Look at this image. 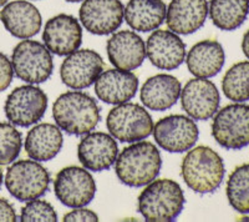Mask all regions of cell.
<instances>
[{"instance_id":"obj_1","label":"cell","mask_w":249,"mask_h":222,"mask_svg":"<svg viewBox=\"0 0 249 222\" xmlns=\"http://www.w3.org/2000/svg\"><path fill=\"white\" fill-rule=\"evenodd\" d=\"M162 166L160 150L150 141H137L122 150L115 163L117 179L128 187H142L159 176Z\"/></svg>"},{"instance_id":"obj_2","label":"cell","mask_w":249,"mask_h":222,"mask_svg":"<svg viewBox=\"0 0 249 222\" xmlns=\"http://www.w3.org/2000/svg\"><path fill=\"white\" fill-rule=\"evenodd\" d=\"M223 159L208 146H197L188 150L181 164V176L184 184L197 194H212L224 180Z\"/></svg>"},{"instance_id":"obj_3","label":"cell","mask_w":249,"mask_h":222,"mask_svg":"<svg viewBox=\"0 0 249 222\" xmlns=\"http://www.w3.org/2000/svg\"><path fill=\"white\" fill-rule=\"evenodd\" d=\"M53 116L69 135H86L95 130L101 119L96 100L82 92H66L53 105Z\"/></svg>"},{"instance_id":"obj_4","label":"cell","mask_w":249,"mask_h":222,"mask_svg":"<svg viewBox=\"0 0 249 222\" xmlns=\"http://www.w3.org/2000/svg\"><path fill=\"white\" fill-rule=\"evenodd\" d=\"M184 195L171 179L153 180L139 196V212L148 222H171L181 215Z\"/></svg>"},{"instance_id":"obj_5","label":"cell","mask_w":249,"mask_h":222,"mask_svg":"<svg viewBox=\"0 0 249 222\" xmlns=\"http://www.w3.org/2000/svg\"><path fill=\"white\" fill-rule=\"evenodd\" d=\"M106 126L111 136L121 143L132 144L152 134L153 120L141 105L124 103L111 109L106 117Z\"/></svg>"},{"instance_id":"obj_6","label":"cell","mask_w":249,"mask_h":222,"mask_svg":"<svg viewBox=\"0 0 249 222\" xmlns=\"http://www.w3.org/2000/svg\"><path fill=\"white\" fill-rule=\"evenodd\" d=\"M49 185L50 174L39 161L33 159L17 161L6 171V190L13 197L23 203L44 196Z\"/></svg>"},{"instance_id":"obj_7","label":"cell","mask_w":249,"mask_h":222,"mask_svg":"<svg viewBox=\"0 0 249 222\" xmlns=\"http://www.w3.org/2000/svg\"><path fill=\"white\" fill-rule=\"evenodd\" d=\"M12 65L14 74L28 84L45 83L54 72L50 50L35 40L25 39L15 46Z\"/></svg>"},{"instance_id":"obj_8","label":"cell","mask_w":249,"mask_h":222,"mask_svg":"<svg viewBox=\"0 0 249 222\" xmlns=\"http://www.w3.org/2000/svg\"><path fill=\"white\" fill-rule=\"evenodd\" d=\"M212 136L227 150H242L249 145V106L235 103L218 110L213 117Z\"/></svg>"},{"instance_id":"obj_9","label":"cell","mask_w":249,"mask_h":222,"mask_svg":"<svg viewBox=\"0 0 249 222\" xmlns=\"http://www.w3.org/2000/svg\"><path fill=\"white\" fill-rule=\"evenodd\" d=\"M48 109V96L37 86L23 85L14 89L6 97L4 110L13 125L28 128L39 123Z\"/></svg>"},{"instance_id":"obj_10","label":"cell","mask_w":249,"mask_h":222,"mask_svg":"<svg viewBox=\"0 0 249 222\" xmlns=\"http://www.w3.org/2000/svg\"><path fill=\"white\" fill-rule=\"evenodd\" d=\"M54 192L62 205L71 208L84 207L96 195V183L85 167L68 166L57 172Z\"/></svg>"},{"instance_id":"obj_11","label":"cell","mask_w":249,"mask_h":222,"mask_svg":"<svg viewBox=\"0 0 249 222\" xmlns=\"http://www.w3.org/2000/svg\"><path fill=\"white\" fill-rule=\"evenodd\" d=\"M156 144L167 152L181 154L196 145L199 136L198 126L192 117L184 115H170L162 117L153 125Z\"/></svg>"},{"instance_id":"obj_12","label":"cell","mask_w":249,"mask_h":222,"mask_svg":"<svg viewBox=\"0 0 249 222\" xmlns=\"http://www.w3.org/2000/svg\"><path fill=\"white\" fill-rule=\"evenodd\" d=\"M104 66V60L96 52L91 49H77L62 61L60 77L68 88L81 90L95 84Z\"/></svg>"},{"instance_id":"obj_13","label":"cell","mask_w":249,"mask_h":222,"mask_svg":"<svg viewBox=\"0 0 249 222\" xmlns=\"http://www.w3.org/2000/svg\"><path fill=\"white\" fill-rule=\"evenodd\" d=\"M124 14L121 0H84L79 10L82 26L95 35L116 32L124 21Z\"/></svg>"},{"instance_id":"obj_14","label":"cell","mask_w":249,"mask_h":222,"mask_svg":"<svg viewBox=\"0 0 249 222\" xmlns=\"http://www.w3.org/2000/svg\"><path fill=\"white\" fill-rule=\"evenodd\" d=\"M181 104L190 117L204 121L215 115L221 104V95L211 80L195 77L181 90Z\"/></svg>"},{"instance_id":"obj_15","label":"cell","mask_w":249,"mask_h":222,"mask_svg":"<svg viewBox=\"0 0 249 222\" xmlns=\"http://www.w3.org/2000/svg\"><path fill=\"white\" fill-rule=\"evenodd\" d=\"M43 40L50 53L57 56H68L81 45L82 28L72 15H55L44 26Z\"/></svg>"},{"instance_id":"obj_16","label":"cell","mask_w":249,"mask_h":222,"mask_svg":"<svg viewBox=\"0 0 249 222\" xmlns=\"http://www.w3.org/2000/svg\"><path fill=\"white\" fill-rule=\"evenodd\" d=\"M119 146L116 139L106 132H89L77 146V157L86 170L101 172L116 163Z\"/></svg>"},{"instance_id":"obj_17","label":"cell","mask_w":249,"mask_h":222,"mask_svg":"<svg viewBox=\"0 0 249 222\" xmlns=\"http://www.w3.org/2000/svg\"><path fill=\"white\" fill-rule=\"evenodd\" d=\"M146 55L156 68L175 70L186 60V45L171 30H155L146 43Z\"/></svg>"},{"instance_id":"obj_18","label":"cell","mask_w":249,"mask_h":222,"mask_svg":"<svg viewBox=\"0 0 249 222\" xmlns=\"http://www.w3.org/2000/svg\"><path fill=\"white\" fill-rule=\"evenodd\" d=\"M0 21L13 37L30 39L41 29L43 19L39 9L26 0H14L6 3L0 10Z\"/></svg>"},{"instance_id":"obj_19","label":"cell","mask_w":249,"mask_h":222,"mask_svg":"<svg viewBox=\"0 0 249 222\" xmlns=\"http://www.w3.org/2000/svg\"><path fill=\"white\" fill-rule=\"evenodd\" d=\"M139 90V77L128 70L108 69L95 81V94L110 105L127 103Z\"/></svg>"},{"instance_id":"obj_20","label":"cell","mask_w":249,"mask_h":222,"mask_svg":"<svg viewBox=\"0 0 249 222\" xmlns=\"http://www.w3.org/2000/svg\"><path fill=\"white\" fill-rule=\"evenodd\" d=\"M107 56L110 63L121 70L140 68L146 57V45L140 35L131 30L115 33L107 40Z\"/></svg>"},{"instance_id":"obj_21","label":"cell","mask_w":249,"mask_h":222,"mask_svg":"<svg viewBox=\"0 0 249 222\" xmlns=\"http://www.w3.org/2000/svg\"><path fill=\"white\" fill-rule=\"evenodd\" d=\"M207 17V0H171L166 13V24L176 34L190 35L204 25Z\"/></svg>"},{"instance_id":"obj_22","label":"cell","mask_w":249,"mask_h":222,"mask_svg":"<svg viewBox=\"0 0 249 222\" xmlns=\"http://www.w3.org/2000/svg\"><path fill=\"white\" fill-rule=\"evenodd\" d=\"M187 68L196 77L210 79L219 74L226 63V53L217 40H202L191 48L186 57Z\"/></svg>"},{"instance_id":"obj_23","label":"cell","mask_w":249,"mask_h":222,"mask_svg":"<svg viewBox=\"0 0 249 222\" xmlns=\"http://www.w3.org/2000/svg\"><path fill=\"white\" fill-rule=\"evenodd\" d=\"M181 83L177 77L159 74L146 80L140 97L144 106L153 111H164L172 108L181 96Z\"/></svg>"},{"instance_id":"obj_24","label":"cell","mask_w":249,"mask_h":222,"mask_svg":"<svg viewBox=\"0 0 249 222\" xmlns=\"http://www.w3.org/2000/svg\"><path fill=\"white\" fill-rule=\"evenodd\" d=\"M64 144L61 129L53 124H39L26 135L25 151L30 159L45 163L54 159Z\"/></svg>"},{"instance_id":"obj_25","label":"cell","mask_w":249,"mask_h":222,"mask_svg":"<svg viewBox=\"0 0 249 222\" xmlns=\"http://www.w3.org/2000/svg\"><path fill=\"white\" fill-rule=\"evenodd\" d=\"M167 5L163 0H128L124 19L133 30L155 32L166 20Z\"/></svg>"},{"instance_id":"obj_26","label":"cell","mask_w":249,"mask_h":222,"mask_svg":"<svg viewBox=\"0 0 249 222\" xmlns=\"http://www.w3.org/2000/svg\"><path fill=\"white\" fill-rule=\"evenodd\" d=\"M212 23L223 32L243 25L249 14V0H211L208 6Z\"/></svg>"},{"instance_id":"obj_27","label":"cell","mask_w":249,"mask_h":222,"mask_svg":"<svg viewBox=\"0 0 249 222\" xmlns=\"http://www.w3.org/2000/svg\"><path fill=\"white\" fill-rule=\"evenodd\" d=\"M227 199L230 205L242 215H249V164L239 165L227 181Z\"/></svg>"},{"instance_id":"obj_28","label":"cell","mask_w":249,"mask_h":222,"mask_svg":"<svg viewBox=\"0 0 249 222\" xmlns=\"http://www.w3.org/2000/svg\"><path fill=\"white\" fill-rule=\"evenodd\" d=\"M222 90L233 103L249 100V61H239L231 66L222 80Z\"/></svg>"},{"instance_id":"obj_29","label":"cell","mask_w":249,"mask_h":222,"mask_svg":"<svg viewBox=\"0 0 249 222\" xmlns=\"http://www.w3.org/2000/svg\"><path fill=\"white\" fill-rule=\"evenodd\" d=\"M23 145L20 131L13 124L0 123V165H9L18 159Z\"/></svg>"},{"instance_id":"obj_30","label":"cell","mask_w":249,"mask_h":222,"mask_svg":"<svg viewBox=\"0 0 249 222\" xmlns=\"http://www.w3.org/2000/svg\"><path fill=\"white\" fill-rule=\"evenodd\" d=\"M20 221L55 222L57 221V214L54 207H53V205L49 204L48 201L35 199L28 201V204L21 208Z\"/></svg>"},{"instance_id":"obj_31","label":"cell","mask_w":249,"mask_h":222,"mask_svg":"<svg viewBox=\"0 0 249 222\" xmlns=\"http://www.w3.org/2000/svg\"><path fill=\"white\" fill-rule=\"evenodd\" d=\"M14 77L12 61L5 54L0 53V92H4L10 86Z\"/></svg>"},{"instance_id":"obj_32","label":"cell","mask_w":249,"mask_h":222,"mask_svg":"<svg viewBox=\"0 0 249 222\" xmlns=\"http://www.w3.org/2000/svg\"><path fill=\"white\" fill-rule=\"evenodd\" d=\"M62 220L65 222H95L99 221V216L93 211L89 210V208L76 207L72 211H70V212H68L66 215H64Z\"/></svg>"},{"instance_id":"obj_33","label":"cell","mask_w":249,"mask_h":222,"mask_svg":"<svg viewBox=\"0 0 249 222\" xmlns=\"http://www.w3.org/2000/svg\"><path fill=\"white\" fill-rule=\"evenodd\" d=\"M18 220L14 207L4 199H0V221L15 222Z\"/></svg>"},{"instance_id":"obj_34","label":"cell","mask_w":249,"mask_h":222,"mask_svg":"<svg viewBox=\"0 0 249 222\" xmlns=\"http://www.w3.org/2000/svg\"><path fill=\"white\" fill-rule=\"evenodd\" d=\"M242 50H243V54L246 55L247 59L249 60V30L244 34L243 40H242Z\"/></svg>"},{"instance_id":"obj_35","label":"cell","mask_w":249,"mask_h":222,"mask_svg":"<svg viewBox=\"0 0 249 222\" xmlns=\"http://www.w3.org/2000/svg\"><path fill=\"white\" fill-rule=\"evenodd\" d=\"M68 3H80V1H84V0H65Z\"/></svg>"},{"instance_id":"obj_36","label":"cell","mask_w":249,"mask_h":222,"mask_svg":"<svg viewBox=\"0 0 249 222\" xmlns=\"http://www.w3.org/2000/svg\"><path fill=\"white\" fill-rule=\"evenodd\" d=\"M6 3H8V0H0V8H3Z\"/></svg>"},{"instance_id":"obj_37","label":"cell","mask_w":249,"mask_h":222,"mask_svg":"<svg viewBox=\"0 0 249 222\" xmlns=\"http://www.w3.org/2000/svg\"><path fill=\"white\" fill-rule=\"evenodd\" d=\"M3 184V171L0 170V186Z\"/></svg>"}]
</instances>
